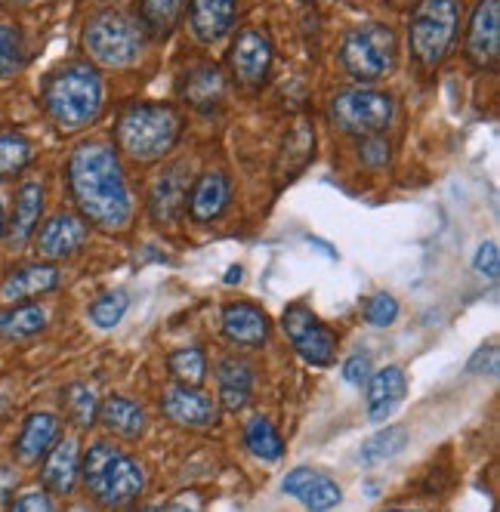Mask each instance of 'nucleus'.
<instances>
[{
  "mask_svg": "<svg viewBox=\"0 0 500 512\" xmlns=\"http://www.w3.org/2000/svg\"><path fill=\"white\" fill-rule=\"evenodd\" d=\"M99 420L102 426L115 432L118 438H139L146 432V414L130 398H121V395H112L105 405L99 408Z\"/></svg>",
  "mask_w": 500,
  "mask_h": 512,
  "instance_id": "25",
  "label": "nucleus"
},
{
  "mask_svg": "<svg viewBox=\"0 0 500 512\" xmlns=\"http://www.w3.org/2000/svg\"><path fill=\"white\" fill-rule=\"evenodd\" d=\"M183 102L195 112H210V108H217L226 96V78L217 65H195L189 75L183 78Z\"/></svg>",
  "mask_w": 500,
  "mask_h": 512,
  "instance_id": "18",
  "label": "nucleus"
},
{
  "mask_svg": "<svg viewBox=\"0 0 500 512\" xmlns=\"http://www.w3.org/2000/svg\"><path fill=\"white\" fill-rule=\"evenodd\" d=\"M25 65V44L22 34L13 25L0 22V78H10Z\"/></svg>",
  "mask_w": 500,
  "mask_h": 512,
  "instance_id": "35",
  "label": "nucleus"
},
{
  "mask_svg": "<svg viewBox=\"0 0 500 512\" xmlns=\"http://www.w3.org/2000/svg\"><path fill=\"white\" fill-rule=\"evenodd\" d=\"M399 56V41L396 31L380 22L359 25L346 34V41L340 47L343 68L355 81H380L396 68Z\"/></svg>",
  "mask_w": 500,
  "mask_h": 512,
  "instance_id": "6",
  "label": "nucleus"
},
{
  "mask_svg": "<svg viewBox=\"0 0 500 512\" xmlns=\"http://www.w3.org/2000/svg\"><path fill=\"white\" fill-rule=\"evenodd\" d=\"M238 278H241V269H229V272H226V281H229V284H238Z\"/></svg>",
  "mask_w": 500,
  "mask_h": 512,
  "instance_id": "44",
  "label": "nucleus"
},
{
  "mask_svg": "<svg viewBox=\"0 0 500 512\" xmlns=\"http://www.w3.org/2000/svg\"><path fill=\"white\" fill-rule=\"evenodd\" d=\"M90 497L109 509L130 506L146 491V469L109 442H93L81 463Z\"/></svg>",
  "mask_w": 500,
  "mask_h": 512,
  "instance_id": "2",
  "label": "nucleus"
},
{
  "mask_svg": "<svg viewBox=\"0 0 500 512\" xmlns=\"http://www.w3.org/2000/svg\"><path fill=\"white\" fill-rule=\"evenodd\" d=\"M170 374L176 377L180 386H201L204 374H207V361L201 349H180L170 355Z\"/></svg>",
  "mask_w": 500,
  "mask_h": 512,
  "instance_id": "34",
  "label": "nucleus"
},
{
  "mask_svg": "<svg viewBox=\"0 0 500 512\" xmlns=\"http://www.w3.org/2000/svg\"><path fill=\"white\" fill-rule=\"evenodd\" d=\"M229 176L220 173V170H207L204 176L195 179L192 186V198H189V213L198 223H210V219H217L226 204H229Z\"/></svg>",
  "mask_w": 500,
  "mask_h": 512,
  "instance_id": "19",
  "label": "nucleus"
},
{
  "mask_svg": "<svg viewBox=\"0 0 500 512\" xmlns=\"http://www.w3.org/2000/svg\"><path fill=\"white\" fill-rule=\"evenodd\" d=\"M396 315H399V303H396V297H389V294H374L365 303V318L371 324H377V327L392 324V321H396Z\"/></svg>",
  "mask_w": 500,
  "mask_h": 512,
  "instance_id": "37",
  "label": "nucleus"
},
{
  "mask_svg": "<svg viewBox=\"0 0 500 512\" xmlns=\"http://www.w3.org/2000/svg\"><path fill=\"white\" fill-rule=\"evenodd\" d=\"M180 130H183V121L173 108L142 102V105H130L118 118L115 136L127 158L152 164L173 149L176 139H180Z\"/></svg>",
  "mask_w": 500,
  "mask_h": 512,
  "instance_id": "4",
  "label": "nucleus"
},
{
  "mask_svg": "<svg viewBox=\"0 0 500 512\" xmlns=\"http://www.w3.org/2000/svg\"><path fill=\"white\" fill-rule=\"evenodd\" d=\"M44 105L59 127H87L102 108V78L90 62L62 65L44 87Z\"/></svg>",
  "mask_w": 500,
  "mask_h": 512,
  "instance_id": "3",
  "label": "nucleus"
},
{
  "mask_svg": "<svg viewBox=\"0 0 500 512\" xmlns=\"http://www.w3.org/2000/svg\"><path fill=\"white\" fill-rule=\"evenodd\" d=\"M65 405H68V414L75 420L81 429H90L99 417V401H96V392L87 386V383H71L68 392H65Z\"/></svg>",
  "mask_w": 500,
  "mask_h": 512,
  "instance_id": "33",
  "label": "nucleus"
},
{
  "mask_svg": "<svg viewBox=\"0 0 500 512\" xmlns=\"http://www.w3.org/2000/svg\"><path fill=\"white\" fill-rule=\"evenodd\" d=\"M223 331L232 343L241 346H260L269 337V318L257 309V306H247V303H232L223 312Z\"/></svg>",
  "mask_w": 500,
  "mask_h": 512,
  "instance_id": "21",
  "label": "nucleus"
},
{
  "mask_svg": "<svg viewBox=\"0 0 500 512\" xmlns=\"http://www.w3.org/2000/svg\"><path fill=\"white\" fill-rule=\"evenodd\" d=\"M473 266H476V272L485 275L488 281H497V275H500V256H497V244H494V241H485V244L476 250Z\"/></svg>",
  "mask_w": 500,
  "mask_h": 512,
  "instance_id": "39",
  "label": "nucleus"
},
{
  "mask_svg": "<svg viewBox=\"0 0 500 512\" xmlns=\"http://www.w3.org/2000/svg\"><path fill=\"white\" fill-rule=\"evenodd\" d=\"M457 0H420L411 13V53L423 65H439L457 34Z\"/></svg>",
  "mask_w": 500,
  "mask_h": 512,
  "instance_id": "7",
  "label": "nucleus"
},
{
  "mask_svg": "<svg viewBox=\"0 0 500 512\" xmlns=\"http://www.w3.org/2000/svg\"><path fill=\"white\" fill-rule=\"evenodd\" d=\"M127 306H130V300H127L124 290H109V294H102V297L90 306V318H93L96 327H102V331H109V327H115V324L124 318Z\"/></svg>",
  "mask_w": 500,
  "mask_h": 512,
  "instance_id": "36",
  "label": "nucleus"
},
{
  "mask_svg": "<svg viewBox=\"0 0 500 512\" xmlns=\"http://www.w3.org/2000/svg\"><path fill=\"white\" fill-rule=\"evenodd\" d=\"M31 164V142L13 130H0V176H16Z\"/></svg>",
  "mask_w": 500,
  "mask_h": 512,
  "instance_id": "32",
  "label": "nucleus"
},
{
  "mask_svg": "<svg viewBox=\"0 0 500 512\" xmlns=\"http://www.w3.org/2000/svg\"><path fill=\"white\" fill-rule=\"evenodd\" d=\"M244 442L250 448V454H257L260 460L278 463L284 457V442L281 435L275 432V426L266 417H254L244 426Z\"/></svg>",
  "mask_w": 500,
  "mask_h": 512,
  "instance_id": "31",
  "label": "nucleus"
},
{
  "mask_svg": "<svg viewBox=\"0 0 500 512\" xmlns=\"http://www.w3.org/2000/svg\"><path fill=\"white\" fill-rule=\"evenodd\" d=\"M68 512H90V509H87V506H71Z\"/></svg>",
  "mask_w": 500,
  "mask_h": 512,
  "instance_id": "45",
  "label": "nucleus"
},
{
  "mask_svg": "<svg viewBox=\"0 0 500 512\" xmlns=\"http://www.w3.org/2000/svg\"><path fill=\"white\" fill-rule=\"evenodd\" d=\"M396 102L380 90H343L331 102V121L349 136H374L389 127Z\"/></svg>",
  "mask_w": 500,
  "mask_h": 512,
  "instance_id": "8",
  "label": "nucleus"
},
{
  "mask_svg": "<svg viewBox=\"0 0 500 512\" xmlns=\"http://www.w3.org/2000/svg\"><path fill=\"white\" fill-rule=\"evenodd\" d=\"M281 491L297 497L312 512H328V509L340 506V500H343V491L328 479V475H321L315 469H306V466L291 469L288 479L281 482Z\"/></svg>",
  "mask_w": 500,
  "mask_h": 512,
  "instance_id": "12",
  "label": "nucleus"
},
{
  "mask_svg": "<svg viewBox=\"0 0 500 512\" xmlns=\"http://www.w3.org/2000/svg\"><path fill=\"white\" fill-rule=\"evenodd\" d=\"M312 149H315V136H312V124L309 121H297L294 130L284 139V149H281V158H278V176H294L303 170V164L312 158Z\"/></svg>",
  "mask_w": 500,
  "mask_h": 512,
  "instance_id": "28",
  "label": "nucleus"
},
{
  "mask_svg": "<svg viewBox=\"0 0 500 512\" xmlns=\"http://www.w3.org/2000/svg\"><path fill=\"white\" fill-rule=\"evenodd\" d=\"M217 377H220V401L226 408L238 411L250 401V392H254V368L244 361V358H223L220 368H217Z\"/></svg>",
  "mask_w": 500,
  "mask_h": 512,
  "instance_id": "22",
  "label": "nucleus"
},
{
  "mask_svg": "<svg viewBox=\"0 0 500 512\" xmlns=\"http://www.w3.org/2000/svg\"><path fill=\"white\" fill-rule=\"evenodd\" d=\"M186 192H189V179L183 176L180 167H173L170 173H164L155 182V189H152V216L158 219V223H170V219L180 213Z\"/></svg>",
  "mask_w": 500,
  "mask_h": 512,
  "instance_id": "26",
  "label": "nucleus"
},
{
  "mask_svg": "<svg viewBox=\"0 0 500 512\" xmlns=\"http://www.w3.org/2000/svg\"><path fill=\"white\" fill-rule=\"evenodd\" d=\"M41 210H44L41 182H25V186L16 192V210H13V223H10L13 247H22L31 238L34 226H38V219H41Z\"/></svg>",
  "mask_w": 500,
  "mask_h": 512,
  "instance_id": "24",
  "label": "nucleus"
},
{
  "mask_svg": "<svg viewBox=\"0 0 500 512\" xmlns=\"http://www.w3.org/2000/svg\"><path fill=\"white\" fill-rule=\"evenodd\" d=\"M0 4H16V0H0Z\"/></svg>",
  "mask_w": 500,
  "mask_h": 512,
  "instance_id": "48",
  "label": "nucleus"
},
{
  "mask_svg": "<svg viewBox=\"0 0 500 512\" xmlns=\"http://www.w3.org/2000/svg\"><path fill=\"white\" fill-rule=\"evenodd\" d=\"M494 374L497 371V346L494 343H488L485 349H479L476 352V358L470 361V374Z\"/></svg>",
  "mask_w": 500,
  "mask_h": 512,
  "instance_id": "42",
  "label": "nucleus"
},
{
  "mask_svg": "<svg viewBox=\"0 0 500 512\" xmlns=\"http://www.w3.org/2000/svg\"><path fill=\"white\" fill-rule=\"evenodd\" d=\"M343 377H346V383H352V386L368 383V377H371V355H365V352L349 355V361L343 364Z\"/></svg>",
  "mask_w": 500,
  "mask_h": 512,
  "instance_id": "41",
  "label": "nucleus"
},
{
  "mask_svg": "<svg viewBox=\"0 0 500 512\" xmlns=\"http://www.w3.org/2000/svg\"><path fill=\"white\" fill-rule=\"evenodd\" d=\"M47 327V312L41 306H13L0 315V337L7 340H25V337H34L41 334Z\"/></svg>",
  "mask_w": 500,
  "mask_h": 512,
  "instance_id": "30",
  "label": "nucleus"
},
{
  "mask_svg": "<svg viewBox=\"0 0 500 512\" xmlns=\"http://www.w3.org/2000/svg\"><path fill=\"white\" fill-rule=\"evenodd\" d=\"M59 442V420L53 414H31L16 438V457L22 463H38Z\"/></svg>",
  "mask_w": 500,
  "mask_h": 512,
  "instance_id": "20",
  "label": "nucleus"
},
{
  "mask_svg": "<svg viewBox=\"0 0 500 512\" xmlns=\"http://www.w3.org/2000/svg\"><path fill=\"white\" fill-rule=\"evenodd\" d=\"M405 392H408V380H405V371L396 368V364L371 374L368 377V417L377 423L392 417L399 411Z\"/></svg>",
  "mask_w": 500,
  "mask_h": 512,
  "instance_id": "15",
  "label": "nucleus"
},
{
  "mask_svg": "<svg viewBox=\"0 0 500 512\" xmlns=\"http://www.w3.org/2000/svg\"><path fill=\"white\" fill-rule=\"evenodd\" d=\"M164 411L183 426H213L220 420V411L213 398L198 392L195 386H173L164 392Z\"/></svg>",
  "mask_w": 500,
  "mask_h": 512,
  "instance_id": "14",
  "label": "nucleus"
},
{
  "mask_svg": "<svg viewBox=\"0 0 500 512\" xmlns=\"http://www.w3.org/2000/svg\"><path fill=\"white\" fill-rule=\"evenodd\" d=\"M84 241H87V226L81 219L71 213H56L38 232V253L44 260H62V256L81 250Z\"/></svg>",
  "mask_w": 500,
  "mask_h": 512,
  "instance_id": "13",
  "label": "nucleus"
},
{
  "mask_svg": "<svg viewBox=\"0 0 500 512\" xmlns=\"http://www.w3.org/2000/svg\"><path fill=\"white\" fill-rule=\"evenodd\" d=\"M84 50L99 65L130 68L146 50V31H142L139 19L121 10H102L84 28Z\"/></svg>",
  "mask_w": 500,
  "mask_h": 512,
  "instance_id": "5",
  "label": "nucleus"
},
{
  "mask_svg": "<svg viewBox=\"0 0 500 512\" xmlns=\"http://www.w3.org/2000/svg\"><path fill=\"white\" fill-rule=\"evenodd\" d=\"M229 68L244 87H260L272 68V44L266 34L254 28L238 31L229 47Z\"/></svg>",
  "mask_w": 500,
  "mask_h": 512,
  "instance_id": "10",
  "label": "nucleus"
},
{
  "mask_svg": "<svg viewBox=\"0 0 500 512\" xmlns=\"http://www.w3.org/2000/svg\"><path fill=\"white\" fill-rule=\"evenodd\" d=\"M183 16V0H139V25L152 38H170Z\"/></svg>",
  "mask_w": 500,
  "mask_h": 512,
  "instance_id": "27",
  "label": "nucleus"
},
{
  "mask_svg": "<svg viewBox=\"0 0 500 512\" xmlns=\"http://www.w3.org/2000/svg\"><path fill=\"white\" fill-rule=\"evenodd\" d=\"M68 186L90 223L121 229L130 219V192L121 161L109 142H84L68 161Z\"/></svg>",
  "mask_w": 500,
  "mask_h": 512,
  "instance_id": "1",
  "label": "nucleus"
},
{
  "mask_svg": "<svg viewBox=\"0 0 500 512\" xmlns=\"http://www.w3.org/2000/svg\"><path fill=\"white\" fill-rule=\"evenodd\" d=\"M408 445V429L405 426H386L380 432H374L368 442L359 448V463L362 466H377L383 460H392L396 454H402Z\"/></svg>",
  "mask_w": 500,
  "mask_h": 512,
  "instance_id": "29",
  "label": "nucleus"
},
{
  "mask_svg": "<svg viewBox=\"0 0 500 512\" xmlns=\"http://www.w3.org/2000/svg\"><path fill=\"white\" fill-rule=\"evenodd\" d=\"M359 158H362L368 167H386V164H389V142H386L380 133H374V136H362Z\"/></svg>",
  "mask_w": 500,
  "mask_h": 512,
  "instance_id": "38",
  "label": "nucleus"
},
{
  "mask_svg": "<svg viewBox=\"0 0 500 512\" xmlns=\"http://www.w3.org/2000/svg\"><path fill=\"white\" fill-rule=\"evenodd\" d=\"M149 512H195V509H189V506H183V503H170V506H164V509H149Z\"/></svg>",
  "mask_w": 500,
  "mask_h": 512,
  "instance_id": "43",
  "label": "nucleus"
},
{
  "mask_svg": "<svg viewBox=\"0 0 500 512\" xmlns=\"http://www.w3.org/2000/svg\"><path fill=\"white\" fill-rule=\"evenodd\" d=\"M467 56L476 65H494L500 56V4L497 0H482L473 10L470 31H467Z\"/></svg>",
  "mask_w": 500,
  "mask_h": 512,
  "instance_id": "11",
  "label": "nucleus"
},
{
  "mask_svg": "<svg viewBox=\"0 0 500 512\" xmlns=\"http://www.w3.org/2000/svg\"><path fill=\"white\" fill-rule=\"evenodd\" d=\"M235 22V0H192L189 25L201 44H217Z\"/></svg>",
  "mask_w": 500,
  "mask_h": 512,
  "instance_id": "16",
  "label": "nucleus"
},
{
  "mask_svg": "<svg viewBox=\"0 0 500 512\" xmlns=\"http://www.w3.org/2000/svg\"><path fill=\"white\" fill-rule=\"evenodd\" d=\"M383 512H414V509H383Z\"/></svg>",
  "mask_w": 500,
  "mask_h": 512,
  "instance_id": "47",
  "label": "nucleus"
},
{
  "mask_svg": "<svg viewBox=\"0 0 500 512\" xmlns=\"http://www.w3.org/2000/svg\"><path fill=\"white\" fill-rule=\"evenodd\" d=\"M0 235H4V207H0Z\"/></svg>",
  "mask_w": 500,
  "mask_h": 512,
  "instance_id": "46",
  "label": "nucleus"
},
{
  "mask_svg": "<svg viewBox=\"0 0 500 512\" xmlns=\"http://www.w3.org/2000/svg\"><path fill=\"white\" fill-rule=\"evenodd\" d=\"M59 284V269L56 266H47V263H34V266H25L19 272H13L4 287H0V297L4 300H28V297H38V294H47Z\"/></svg>",
  "mask_w": 500,
  "mask_h": 512,
  "instance_id": "23",
  "label": "nucleus"
},
{
  "mask_svg": "<svg viewBox=\"0 0 500 512\" xmlns=\"http://www.w3.org/2000/svg\"><path fill=\"white\" fill-rule=\"evenodd\" d=\"M284 334L291 337L294 349L315 368H328L337 355V337L331 327L306 306H291L281 318Z\"/></svg>",
  "mask_w": 500,
  "mask_h": 512,
  "instance_id": "9",
  "label": "nucleus"
},
{
  "mask_svg": "<svg viewBox=\"0 0 500 512\" xmlns=\"http://www.w3.org/2000/svg\"><path fill=\"white\" fill-rule=\"evenodd\" d=\"M10 512H56V506L47 491H25L13 500Z\"/></svg>",
  "mask_w": 500,
  "mask_h": 512,
  "instance_id": "40",
  "label": "nucleus"
},
{
  "mask_svg": "<svg viewBox=\"0 0 500 512\" xmlns=\"http://www.w3.org/2000/svg\"><path fill=\"white\" fill-rule=\"evenodd\" d=\"M78 469H81V454H78V438H59V442L47 451L44 460V485L53 494H71L78 482Z\"/></svg>",
  "mask_w": 500,
  "mask_h": 512,
  "instance_id": "17",
  "label": "nucleus"
}]
</instances>
